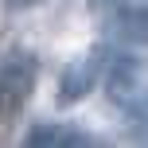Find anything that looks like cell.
Returning <instances> with one entry per match:
<instances>
[{"label":"cell","instance_id":"6da1fadb","mask_svg":"<svg viewBox=\"0 0 148 148\" xmlns=\"http://www.w3.org/2000/svg\"><path fill=\"white\" fill-rule=\"evenodd\" d=\"M35 78H39V62L27 51H12L0 62V121L20 117V109L35 90Z\"/></svg>","mask_w":148,"mask_h":148},{"label":"cell","instance_id":"7a4b0ae2","mask_svg":"<svg viewBox=\"0 0 148 148\" xmlns=\"http://www.w3.org/2000/svg\"><path fill=\"white\" fill-rule=\"evenodd\" d=\"M105 59H109L105 47H94V51L70 59L66 66H62V74H59V105H78L82 97L97 86V78L105 74Z\"/></svg>","mask_w":148,"mask_h":148},{"label":"cell","instance_id":"3957f363","mask_svg":"<svg viewBox=\"0 0 148 148\" xmlns=\"http://www.w3.org/2000/svg\"><path fill=\"white\" fill-rule=\"evenodd\" d=\"M140 74H144V62L133 51H113L105 59V94H109V101L129 105L140 94Z\"/></svg>","mask_w":148,"mask_h":148},{"label":"cell","instance_id":"277c9868","mask_svg":"<svg viewBox=\"0 0 148 148\" xmlns=\"http://www.w3.org/2000/svg\"><path fill=\"white\" fill-rule=\"evenodd\" d=\"M109 39L121 47H148V4L129 0V4L109 12Z\"/></svg>","mask_w":148,"mask_h":148},{"label":"cell","instance_id":"5b68a950","mask_svg":"<svg viewBox=\"0 0 148 148\" xmlns=\"http://www.w3.org/2000/svg\"><path fill=\"white\" fill-rule=\"evenodd\" d=\"M31 148H74V144H90L86 133H78V129L70 125H55V121H39V125H31V133L23 136Z\"/></svg>","mask_w":148,"mask_h":148},{"label":"cell","instance_id":"8992f818","mask_svg":"<svg viewBox=\"0 0 148 148\" xmlns=\"http://www.w3.org/2000/svg\"><path fill=\"white\" fill-rule=\"evenodd\" d=\"M125 121H129V136L148 144V90H140V94L125 105Z\"/></svg>","mask_w":148,"mask_h":148},{"label":"cell","instance_id":"52a82bcc","mask_svg":"<svg viewBox=\"0 0 148 148\" xmlns=\"http://www.w3.org/2000/svg\"><path fill=\"white\" fill-rule=\"evenodd\" d=\"M90 4H94L97 12H113V8H121V4H129V0H90Z\"/></svg>","mask_w":148,"mask_h":148},{"label":"cell","instance_id":"ba28073f","mask_svg":"<svg viewBox=\"0 0 148 148\" xmlns=\"http://www.w3.org/2000/svg\"><path fill=\"white\" fill-rule=\"evenodd\" d=\"M12 8H31V4H39V0H8Z\"/></svg>","mask_w":148,"mask_h":148}]
</instances>
